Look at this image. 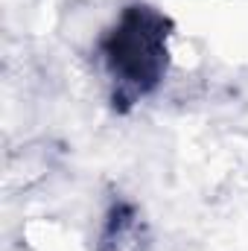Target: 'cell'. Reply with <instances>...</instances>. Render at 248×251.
Returning <instances> with one entry per match:
<instances>
[{
    "label": "cell",
    "mask_w": 248,
    "mask_h": 251,
    "mask_svg": "<svg viewBox=\"0 0 248 251\" xmlns=\"http://www.w3.org/2000/svg\"><path fill=\"white\" fill-rule=\"evenodd\" d=\"M105 64L125 88L149 91L167 67V21L149 6H131L102 41Z\"/></svg>",
    "instance_id": "cell-1"
}]
</instances>
